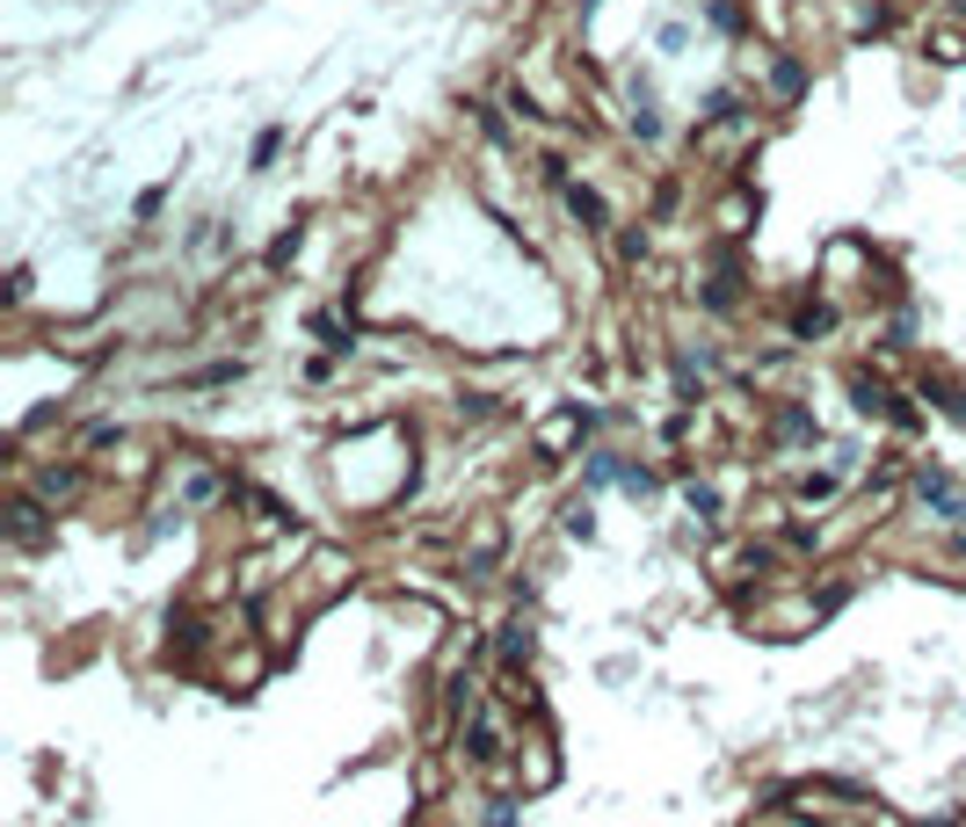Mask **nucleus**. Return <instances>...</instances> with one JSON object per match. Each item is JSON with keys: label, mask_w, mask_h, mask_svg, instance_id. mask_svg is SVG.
I'll use <instances>...</instances> for the list:
<instances>
[{"label": "nucleus", "mask_w": 966, "mask_h": 827, "mask_svg": "<svg viewBox=\"0 0 966 827\" xmlns=\"http://www.w3.org/2000/svg\"><path fill=\"white\" fill-rule=\"evenodd\" d=\"M785 327H792V342H799V348L828 342V334L844 327V298H828V291H807V298H792Z\"/></svg>", "instance_id": "f03ea898"}, {"label": "nucleus", "mask_w": 966, "mask_h": 827, "mask_svg": "<svg viewBox=\"0 0 966 827\" xmlns=\"http://www.w3.org/2000/svg\"><path fill=\"white\" fill-rule=\"evenodd\" d=\"M763 436H771V443H785V450H807V443H822V421H814L799 399H777V407L763 414Z\"/></svg>", "instance_id": "20e7f679"}, {"label": "nucleus", "mask_w": 966, "mask_h": 827, "mask_svg": "<svg viewBox=\"0 0 966 827\" xmlns=\"http://www.w3.org/2000/svg\"><path fill=\"white\" fill-rule=\"evenodd\" d=\"M277 153H283V131H262V138H255V168H269Z\"/></svg>", "instance_id": "f8f14e48"}, {"label": "nucleus", "mask_w": 966, "mask_h": 827, "mask_svg": "<svg viewBox=\"0 0 966 827\" xmlns=\"http://www.w3.org/2000/svg\"><path fill=\"white\" fill-rule=\"evenodd\" d=\"M909 494L923 508H937L945 523H966V486L952 480V465H909Z\"/></svg>", "instance_id": "7ed1b4c3"}, {"label": "nucleus", "mask_w": 966, "mask_h": 827, "mask_svg": "<svg viewBox=\"0 0 966 827\" xmlns=\"http://www.w3.org/2000/svg\"><path fill=\"white\" fill-rule=\"evenodd\" d=\"M530 654H538V632H530V617H509L502 632H494V660H502V668H530Z\"/></svg>", "instance_id": "423d86ee"}, {"label": "nucleus", "mask_w": 966, "mask_h": 827, "mask_svg": "<svg viewBox=\"0 0 966 827\" xmlns=\"http://www.w3.org/2000/svg\"><path fill=\"white\" fill-rule=\"evenodd\" d=\"M552 8H567V0H552Z\"/></svg>", "instance_id": "ddd939ff"}, {"label": "nucleus", "mask_w": 966, "mask_h": 827, "mask_svg": "<svg viewBox=\"0 0 966 827\" xmlns=\"http://www.w3.org/2000/svg\"><path fill=\"white\" fill-rule=\"evenodd\" d=\"M799 87H807V66H799V58H777V73H771V103H799Z\"/></svg>", "instance_id": "6e6552de"}, {"label": "nucleus", "mask_w": 966, "mask_h": 827, "mask_svg": "<svg viewBox=\"0 0 966 827\" xmlns=\"http://www.w3.org/2000/svg\"><path fill=\"white\" fill-rule=\"evenodd\" d=\"M560 530L567 537H597V508H589V501H575V508L560 516Z\"/></svg>", "instance_id": "9d476101"}, {"label": "nucleus", "mask_w": 966, "mask_h": 827, "mask_svg": "<svg viewBox=\"0 0 966 827\" xmlns=\"http://www.w3.org/2000/svg\"><path fill=\"white\" fill-rule=\"evenodd\" d=\"M836 494H844V472H799L792 480V508H828Z\"/></svg>", "instance_id": "0eeeda50"}, {"label": "nucleus", "mask_w": 966, "mask_h": 827, "mask_svg": "<svg viewBox=\"0 0 966 827\" xmlns=\"http://www.w3.org/2000/svg\"><path fill=\"white\" fill-rule=\"evenodd\" d=\"M705 15H712V30H727V36L741 30V8H734V0H712V8H705Z\"/></svg>", "instance_id": "9b49d317"}, {"label": "nucleus", "mask_w": 966, "mask_h": 827, "mask_svg": "<svg viewBox=\"0 0 966 827\" xmlns=\"http://www.w3.org/2000/svg\"><path fill=\"white\" fill-rule=\"evenodd\" d=\"M618 486H625L633 501H654V494H662V472H654V465H625V480H618Z\"/></svg>", "instance_id": "1a4fd4ad"}, {"label": "nucleus", "mask_w": 966, "mask_h": 827, "mask_svg": "<svg viewBox=\"0 0 966 827\" xmlns=\"http://www.w3.org/2000/svg\"><path fill=\"white\" fill-rule=\"evenodd\" d=\"M755 211H763V196H755V182H727V196L720 204H712V233H720V240H734V233H749L755 225Z\"/></svg>", "instance_id": "39448f33"}, {"label": "nucleus", "mask_w": 966, "mask_h": 827, "mask_svg": "<svg viewBox=\"0 0 966 827\" xmlns=\"http://www.w3.org/2000/svg\"><path fill=\"white\" fill-rule=\"evenodd\" d=\"M589 436H597V407H552L530 429V450H538V465H567L575 450H589Z\"/></svg>", "instance_id": "f257e3e1"}]
</instances>
